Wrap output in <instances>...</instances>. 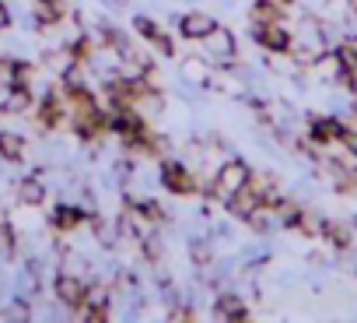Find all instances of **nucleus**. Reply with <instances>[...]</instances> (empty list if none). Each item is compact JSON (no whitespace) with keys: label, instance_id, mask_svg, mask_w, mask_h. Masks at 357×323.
<instances>
[{"label":"nucleus","instance_id":"nucleus-1","mask_svg":"<svg viewBox=\"0 0 357 323\" xmlns=\"http://www.w3.org/2000/svg\"><path fill=\"white\" fill-rule=\"evenodd\" d=\"M249 183V169L242 166V162H225V166L218 169V180H214V187H211V197H231L238 187H245Z\"/></svg>","mask_w":357,"mask_h":323},{"label":"nucleus","instance_id":"nucleus-2","mask_svg":"<svg viewBox=\"0 0 357 323\" xmlns=\"http://www.w3.org/2000/svg\"><path fill=\"white\" fill-rule=\"evenodd\" d=\"M161 183H165L172 194H197V190H200L197 176H193L186 166H178V162H165V166H161Z\"/></svg>","mask_w":357,"mask_h":323},{"label":"nucleus","instance_id":"nucleus-3","mask_svg":"<svg viewBox=\"0 0 357 323\" xmlns=\"http://www.w3.org/2000/svg\"><path fill=\"white\" fill-rule=\"evenodd\" d=\"M53 288H56V299L63 306H70V309H81L88 302V285L81 278H74V274H56V285Z\"/></svg>","mask_w":357,"mask_h":323},{"label":"nucleus","instance_id":"nucleus-4","mask_svg":"<svg viewBox=\"0 0 357 323\" xmlns=\"http://www.w3.org/2000/svg\"><path fill=\"white\" fill-rule=\"evenodd\" d=\"M133 29H137V32H140V39H147L161 57H172V53H175V43H172V39L165 36V29H161V25H154L151 18H137V22H133Z\"/></svg>","mask_w":357,"mask_h":323},{"label":"nucleus","instance_id":"nucleus-5","mask_svg":"<svg viewBox=\"0 0 357 323\" xmlns=\"http://www.w3.org/2000/svg\"><path fill=\"white\" fill-rule=\"evenodd\" d=\"M109 95H112V102L119 106V109H133L137 102H144V85H137V81H112L109 85Z\"/></svg>","mask_w":357,"mask_h":323},{"label":"nucleus","instance_id":"nucleus-6","mask_svg":"<svg viewBox=\"0 0 357 323\" xmlns=\"http://www.w3.org/2000/svg\"><path fill=\"white\" fill-rule=\"evenodd\" d=\"M256 43L263 50H273V53H287L291 50V36L280 25H256Z\"/></svg>","mask_w":357,"mask_h":323},{"label":"nucleus","instance_id":"nucleus-7","mask_svg":"<svg viewBox=\"0 0 357 323\" xmlns=\"http://www.w3.org/2000/svg\"><path fill=\"white\" fill-rule=\"evenodd\" d=\"M63 120H67L63 99L60 95H43V102H39V123L46 130H56V127H63Z\"/></svg>","mask_w":357,"mask_h":323},{"label":"nucleus","instance_id":"nucleus-8","mask_svg":"<svg viewBox=\"0 0 357 323\" xmlns=\"http://www.w3.org/2000/svg\"><path fill=\"white\" fill-rule=\"evenodd\" d=\"M284 218H287V225H291V229H298V232H301V236H308V239L322 236V222H319L312 211H305V208L298 211V208H291V204H287Z\"/></svg>","mask_w":357,"mask_h":323},{"label":"nucleus","instance_id":"nucleus-9","mask_svg":"<svg viewBox=\"0 0 357 323\" xmlns=\"http://www.w3.org/2000/svg\"><path fill=\"white\" fill-rule=\"evenodd\" d=\"M178 29H183L186 39H207L218 29V22L211 15H204V11H193V15H186L183 22H178Z\"/></svg>","mask_w":357,"mask_h":323},{"label":"nucleus","instance_id":"nucleus-10","mask_svg":"<svg viewBox=\"0 0 357 323\" xmlns=\"http://www.w3.org/2000/svg\"><path fill=\"white\" fill-rule=\"evenodd\" d=\"M32 102H36V95L29 85H8V99L0 106H4V113H29Z\"/></svg>","mask_w":357,"mask_h":323},{"label":"nucleus","instance_id":"nucleus-11","mask_svg":"<svg viewBox=\"0 0 357 323\" xmlns=\"http://www.w3.org/2000/svg\"><path fill=\"white\" fill-rule=\"evenodd\" d=\"M18 201H22L25 208H39V204L46 201V187H43V180H39V176H25V180L18 183Z\"/></svg>","mask_w":357,"mask_h":323},{"label":"nucleus","instance_id":"nucleus-12","mask_svg":"<svg viewBox=\"0 0 357 323\" xmlns=\"http://www.w3.org/2000/svg\"><path fill=\"white\" fill-rule=\"evenodd\" d=\"M214 313H218L221 320H249V306H245L238 295H231V292L214 302Z\"/></svg>","mask_w":357,"mask_h":323},{"label":"nucleus","instance_id":"nucleus-13","mask_svg":"<svg viewBox=\"0 0 357 323\" xmlns=\"http://www.w3.org/2000/svg\"><path fill=\"white\" fill-rule=\"evenodd\" d=\"M0 158L4 162H22L25 158V137L15 130H0Z\"/></svg>","mask_w":357,"mask_h":323},{"label":"nucleus","instance_id":"nucleus-14","mask_svg":"<svg viewBox=\"0 0 357 323\" xmlns=\"http://www.w3.org/2000/svg\"><path fill=\"white\" fill-rule=\"evenodd\" d=\"M67 102H70V109H74V116L77 113H91V109H98V102H95V95L81 85V81H74L70 88H67Z\"/></svg>","mask_w":357,"mask_h":323},{"label":"nucleus","instance_id":"nucleus-15","mask_svg":"<svg viewBox=\"0 0 357 323\" xmlns=\"http://www.w3.org/2000/svg\"><path fill=\"white\" fill-rule=\"evenodd\" d=\"M252 18H256V25H280L284 22V11H280L277 0H256Z\"/></svg>","mask_w":357,"mask_h":323},{"label":"nucleus","instance_id":"nucleus-16","mask_svg":"<svg viewBox=\"0 0 357 323\" xmlns=\"http://www.w3.org/2000/svg\"><path fill=\"white\" fill-rule=\"evenodd\" d=\"M204 43L211 46V53H214V57H235V50H238V46H235V39H231V32H225V29H214Z\"/></svg>","mask_w":357,"mask_h":323},{"label":"nucleus","instance_id":"nucleus-17","mask_svg":"<svg viewBox=\"0 0 357 323\" xmlns=\"http://www.w3.org/2000/svg\"><path fill=\"white\" fill-rule=\"evenodd\" d=\"M319 239L333 243L336 250H347V246H350V229L340 225V222H322V236H319Z\"/></svg>","mask_w":357,"mask_h":323},{"label":"nucleus","instance_id":"nucleus-18","mask_svg":"<svg viewBox=\"0 0 357 323\" xmlns=\"http://www.w3.org/2000/svg\"><path fill=\"white\" fill-rule=\"evenodd\" d=\"M343 130H347V127H343L340 120H312V134H315L319 141H326V144H329V141H340Z\"/></svg>","mask_w":357,"mask_h":323},{"label":"nucleus","instance_id":"nucleus-19","mask_svg":"<svg viewBox=\"0 0 357 323\" xmlns=\"http://www.w3.org/2000/svg\"><path fill=\"white\" fill-rule=\"evenodd\" d=\"M84 222V211H77V208H70V204H60L56 211H53V225L56 229H77Z\"/></svg>","mask_w":357,"mask_h":323},{"label":"nucleus","instance_id":"nucleus-20","mask_svg":"<svg viewBox=\"0 0 357 323\" xmlns=\"http://www.w3.org/2000/svg\"><path fill=\"white\" fill-rule=\"evenodd\" d=\"M102 43H105L109 50H116V53H123V50H126V39H123L116 29H109V25H102Z\"/></svg>","mask_w":357,"mask_h":323},{"label":"nucleus","instance_id":"nucleus-21","mask_svg":"<svg viewBox=\"0 0 357 323\" xmlns=\"http://www.w3.org/2000/svg\"><path fill=\"white\" fill-rule=\"evenodd\" d=\"M133 211H137V215H144L147 222H161V218H165V211H161V204H154V201H144V204H133Z\"/></svg>","mask_w":357,"mask_h":323},{"label":"nucleus","instance_id":"nucleus-22","mask_svg":"<svg viewBox=\"0 0 357 323\" xmlns=\"http://www.w3.org/2000/svg\"><path fill=\"white\" fill-rule=\"evenodd\" d=\"M333 173L340 176V180H336V187H340V190H357V173H350V169H340V166H333Z\"/></svg>","mask_w":357,"mask_h":323},{"label":"nucleus","instance_id":"nucleus-23","mask_svg":"<svg viewBox=\"0 0 357 323\" xmlns=\"http://www.w3.org/2000/svg\"><path fill=\"white\" fill-rule=\"evenodd\" d=\"M340 64H343V71H357V46H343L340 53Z\"/></svg>","mask_w":357,"mask_h":323},{"label":"nucleus","instance_id":"nucleus-24","mask_svg":"<svg viewBox=\"0 0 357 323\" xmlns=\"http://www.w3.org/2000/svg\"><path fill=\"white\" fill-rule=\"evenodd\" d=\"M340 141H343V148L357 158V134H354V130H343V137H340Z\"/></svg>","mask_w":357,"mask_h":323},{"label":"nucleus","instance_id":"nucleus-25","mask_svg":"<svg viewBox=\"0 0 357 323\" xmlns=\"http://www.w3.org/2000/svg\"><path fill=\"white\" fill-rule=\"evenodd\" d=\"M11 67H15V60H0V85H11Z\"/></svg>","mask_w":357,"mask_h":323},{"label":"nucleus","instance_id":"nucleus-26","mask_svg":"<svg viewBox=\"0 0 357 323\" xmlns=\"http://www.w3.org/2000/svg\"><path fill=\"white\" fill-rule=\"evenodd\" d=\"M8 25H11V11H8L4 4H0V32H4Z\"/></svg>","mask_w":357,"mask_h":323},{"label":"nucleus","instance_id":"nucleus-27","mask_svg":"<svg viewBox=\"0 0 357 323\" xmlns=\"http://www.w3.org/2000/svg\"><path fill=\"white\" fill-rule=\"evenodd\" d=\"M347 85H350V92L357 95V71H347Z\"/></svg>","mask_w":357,"mask_h":323},{"label":"nucleus","instance_id":"nucleus-28","mask_svg":"<svg viewBox=\"0 0 357 323\" xmlns=\"http://www.w3.org/2000/svg\"><path fill=\"white\" fill-rule=\"evenodd\" d=\"M347 4H350V11H357V0H347Z\"/></svg>","mask_w":357,"mask_h":323},{"label":"nucleus","instance_id":"nucleus-29","mask_svg":"<svg viewBox=\"0 0 357 323\" xmlns=\"http://www.w3.org/2000/svg\"><path fill=\"white\" fill-rule=\"evenodd\" d=\"M0 222H8V218H4V211H0Z\"/></svg>","mask_w":357,"mask_h":323},{"label":"nucleus","instance_id":"nucleus-30","mask_svg":"<svg viewBox=\"0 0 357 323\" xmlns=\"http://www.w3.org/2000/svg\"><path fill=\"white\" fill-rule=\"evenodd\" d=\"M280 4H291V0H280Z\"/></svg>","mask_w":357,"mask_h":323}]
</instances>
